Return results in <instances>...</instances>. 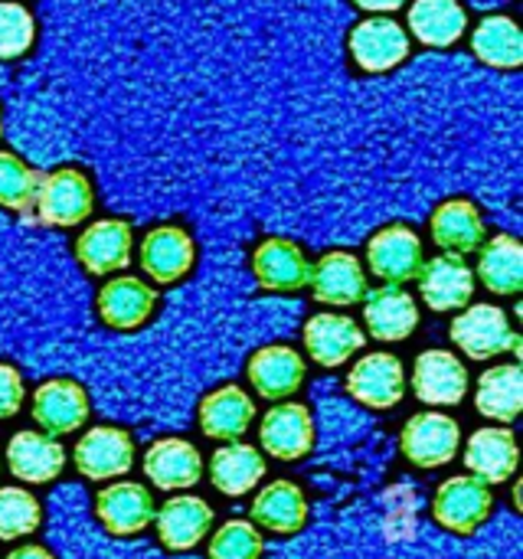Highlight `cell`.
I'll list each match as a JSON object with an SVG mask.
<instances>
[{
	"mask_svg": "<svg viewBox=\"0 0 523 559\" xmlns=\"http://www.w3.org/2000/svg\"><path fill=\"white\" fill-rule=\"evenodd\" d=\"M452 344L472 360H491L508 350H521V337L498 305H472L449 328Z\"/></svg>",
	"mask_w": 523,
	"mask_h": 559,
	"instance_id": "cell-1",
	"label": "cell"
},
{
	"mask_svg": "<svg viewBox=\"0 0 523 559\" xmlns=\"http://www.w3.org/2000/svg\"><path fill=\"white\" fill-rule=\"evenodd\" d=\"M92 206H95V190H92V180L85 177V170L59 167V170L39 177L33 210L39 213V219L46 226H59V229L75 226V223L88 219Z\"/></svg>",
	"mask_w": 523,
	"mask_h": 559,
	"instance_id": "cell-2",
	"label": "cell"
},
{
	"mask_svg": "<svg viewBox=\"0 0 523 559\" xmlns=\"http://www.w3.org/2000/svg\"><path fill=\"white\" fill-rule=\"evenodd\" d=\"M400 449H403V459L416 468H442L449 465L459 449H462V429L452 416L445 413H416L403 432H400Z\"/></svg>",
	"mask_w": 523,
	"mask_h": 559,
	"instance_id": "cell-3",
	"label": "cell"
},
{
	"mask_svg": "<svg viewBox=\"0 0 523 559\" xmlns=\"http://www.w3.org/2000/svg\"><path fill=\"white\" fill-rule=\"evenodd\" d=\"M134 439L118 426H95L72 449V465L88 481H115L134 468Z\"/></svg>",
	"mask_w": 523,
	"mask_h": 559,
	"instance_id": "cell-4",
	"label": "cell"
},
{
	"mask_svg": "<svg viewBox=\"0 0 523 559\" xmlns=\"http://www.w3.org/2000/svg\"><path fill=\"white\" fill-rule=\"evenodd\" d=\"M495 508V498H491V485H485L482 478L475 475H455L449 478L445 485H439L436 498H432V518L452 531V534H475L488 514Z\"/></svg>",
	"mask_w": 523,
	"mask_h": 559,
	"instance_id": "cell-5",
	"label": "cell"
},
{
	"mask_svg": "<svg viewBox=\"0 0 523 559\" xmlns=\"http://www.w3.org/2000/svg\"><path fill=\"white\" fill-rule=\"evenodd\" d=\"M423 239L413 226L393 223L370 236L367 242V265L383 285H406L423 269Z\"/></svg>",
	"mask_w": 523,
	"mask_h": 559,
	"instance_id": "cell-6",
	"label": "cell"
},
{
	"mask_svg": "<svg viewBox=\"0 0 523 559\" xmlns=\"http://www.w3.org/2000/svg\"><path fill=\"white\" fill-rule=\"evenodd\" d=\"M347 393L367 409H393L406 396V370L396 354H364L347 373Z\"/></svg>",
	"mask_w": 523,
	"mask_h": 559,
	"instance_id": "cell-7",
	"label": "cell"
},
{
	"mask_svg": "<svg viewBox=\"0 0 523 559\" xmlns=\"http://www.w3.org/2000/svg\"><path fill=\"white\" fill-rule=\"evenodd\" d=\"M29 413H33V423L46 436L62 439L69 432H79L88 423V393H85V386H79L75 380H66V377L46 380L33 390Z\"/></svg>",
	"mask_w": 523,
	"mask_h": 559,
	"instance_id": "cell-8",
	"label": "cell"
},
{
	"mask_svg": "<svg viewBox=\"0 0 523 559\" xmlns=\"http://www.w3.org/2000/svg\"><path fill=\"white\" fill-rule=\"evenodd\" d=\"M262 452L278 462H301L314 449V416L301 403L272 406L259 426Z\"/></svg>",
	"mask_w": 523,
	"mask_h": 559,
	"instance_id": "cell-9",
	"label": "cell"
},
{
	"mask_svg": "<svg viewBox=\"0 0 523 559\" xmlns=\"http://www.w3.org/2000/svg\"><path fill=\"white\" fill-rule=\"evenodd\" d=\"M95 514L102 527L115 537H134L154 524L157 504L151 488L138 481H115L95 495Z\"/></svg>",
	"mask_w": 523,
	"mask_h": 559,
	"instance_id": "cell-10",
	"label": "cell"
},
{
	"mask_svg": "<svg viewBox=\"0 0 523 559\" xmlns=\"http://www.w3.org/2000/svg\"><path fill=\"white\" fill-rule=\"evenodd\" d=\"M138 259H141V269L147 278H154L157 285H174L183 275H190V269L197 262V246L183 226L164 223L141 239Z\"/></svg>",
	"mask_w": 523,
	"mask_h": 559,
	"instance_id": "cell-11",
	"label": "cell"
},
{
	"mask_svg": "<svg viewBox=\"0 0 523 559\" xmlns=\"http://www.w3.org/2000/svg\"><path fill=\"white\" fill-rule=\"evenodd\" d=\"M364 324L373 341L400 344L419 328V305L400 285H383L364 295Z\"/></svg>",
	"mask_w": 523,
	"mask_h": 559,
	"instance_id": "cell-12",
	"label": "cell"
},
{
	"mask_svg": "<svg viewBox=\"0 0 523 559\" xmlns=\"http://www.w3.org/2000/svg\"><path fill=\"white\" fill-rule=\"evenodd\" d=\"M350 56L364 72H390L409 56V33L390 16H370L350 29Z\"/></svg>",
	"mask_w": 523,
	"mask_h": 559,
	"instance_id": "cell-13",
	"label": "cell"
},
{
	"mask_svg": "<svg viewBox=\"0 0 523 559\" xmlns=\"http://www.w3.org/2000/svg\"><path fill=\"white\" fill-rule=\"evenodd\" d=\"M413 393L426 406H459L468 396V370L449 350H426L413 367Z\"/></svg>",
	"mask_w": 523,
	"mask_h": 559,
	"instance_id": "cell-14",
	"label": "cell"
},
{
	"mask_svg": "<svg viewBox=\"0 0 523 559\" xmlns=\"http://www.w3.org/2000/svg\"><path fill=\"white\" fill-rule=\"evenodd\" d=\"M419 295L423 301L445 314V311H462L472 305L475 295V272L459 259V255H436L429 262H423L419 269Z\"/></svg>",
	"mask_w": 523,
	"mask_h": 559,
	"instance_id": "cell-15",
	"label": "cell"
},
{
	"mask_svg": "<svg viewBox=\"0 0 523 559\" xmlns=\"http://www.w3.org/2000/svg\"><path fill=\"white\" fill-rule=\"evenodd\" d=\"M308 285L314 292V298L321 305H334V308H350L357 301H364L367 295V272L360 265V259L354 252H324L311 275H308Z\"/></svg>",
	"mask_w": 523,
	"mask_h": 559,
	"instance_id": "cell-16",
	"label": "cell"
},
{
	"mask_svg": "<svg viewBox=\"0 0 523 559\" xmlns=\"http://www.w3.org/2000/svg\"><path fill=\"white\" fill-rule=\"evenodd\" d=\"M249 383L262 400H288L305 386V357L288 347V344H269L252 354L249 367Z\"/></svg>",
	"mask_w": 523,
	"mask_h": 559,
	"instance_id": "cell-17",
	"label": "cell"
},
{
	"mask_svg": "<svg viewBox=\"0 0 523 559\" xmlns=\"http://www.w3.org/2000/svg\"><path fill=\"white\" fill-rule=\"evenodd\" d=\"M7 468L23 485H49L66 468V449L46 432H16L7 442Z\"/></svg>",
	"mask_w": 523,
	"mask_h": 559,
	"instance_id": "cell-18",
	"label": "cell"
},
{
	"mask_svg": "<svg viewBox=\"0 0 523 559\" xmlns=\"http://www.w3.org/2000/svg\"><path fill=\"white\" fill-rule=\"evenodd\" d=\"M144 475L161 491H187L203 478V455L193 442L167 436L144 452Z\"/></svg>",
	"mask_w": 523,
	"mask_h": 559,
	"instance_id": "cell-19",
	"label": "cell"
},
{
	"mask_svg": "<svg viewBox=\"0 0 523 559\" xmlns=\"http://www.w3.org/2000/svg\"><path fill=\"white\" fill-rule=\"evenodd\" d=\"M252 272H255V282L265 292H301L308 285L311 262H308V255H305V249L298 242L272 236V239L255 246Z\"/></svg>",
	"mask_w": 523,
	"mask_h": 559,
	"instance_id": "cell-20",
	"label": "cell"
},
{
	"mask_svg": "<svg viewBox=\"0 0 523 559\" xmlns=\"http://www.w3.org/2000/svg\"><path fill=\"white\" fill-rule=\"evenodd\" d=\"M157 308V292L134 278V275H118L102 285L98 292V318L115 328V331H138L151 321Z\"/></svg>",
	"mask_w": 523,
	"mask_h": 559,
	"instance_id": "cell-21",
	"label": "cell"
},
{
	"mask_svg": "<svg viewBox=\"0 0 523 559\" xmlns=\"http://www.w3.org/2000/svg\"><path fill=\"white\" fill-rule=\"evenodd\" d=\"M75 259L92 275L121 272L131 262V226L118 216H105V219L92 223L75 239Z\"/></svg>",
	"mask_w": 523,
	"mask_h": 559,
	"instance_id": "cell-22",
	"label": "cell"
},
{
	"mask_svg": "<svg viewBox=\"0 0 523 559\" xmlns=\"http://www.w3.org/2000/svg\"><path fill=\"white\" fill-rule=\"evenodd\" d=\"M364 328L347 314H314L305 324V350L324 370L347 364L364 347Z\"/></svg>",
	"mask_w": 523,
	"mask_h": 559,
	"instance_id": "cell-23",
	"label": "cell"
},
{
	"mask_svg": "<svg viewBox=\"0 0 523 559\" xmlns=\"http://www.w3.org/2000/svg\"><path fill=\"white\" fill-rule=\"evenodd\" d=\"M200 432L206 439H216V442H236L249 432V426L255 423V403L252 396L236 386V383H226V386H216L203 403H200Z\"/></svg>",
	"mask_w": 523,
	"mask_h": 559,
	"instance_id": "cell-24",
	"label": "cell"
},
{
	"mask_svg": "<svg viewBox=\"0 0 523 559\" xmlns=\"http://www.w3.org/2000/svg\"><path fill=\"white\" fill-rule=\"evenodd\" d=\"M154 521H157V540L167 550L183 554V550L200 547L203 537L210 534L213 508L203 498H197V495H177L164 508H157Z\"/></svg>",
	"mask_w": 523,
	"mask_h": 559,
	"instance_id": "cell-25",
	"label": "cell"
},
{
	"mask_svg": "<svg viewBox=\"0 0 523 559\" xmlns=\"http://www.w3.org/2000/svg\"><path fill=\"white\" fill-rule=\"evenodd\" d=\"M521 452H518V439L511 429H478L472 432V439L465 442V465L468 475L482 478L485 485H504L511 481V475L518 472Z\"/></svg>",
	"mask_w": 523,
	"mask_h": 559,
	"instance_id": "cell-26",
	"label": "cell"
},
{
	"mask_svg": "<svg viewBox=\"0 0 523 559\" xmlns=\"http://www.w3.org/2000/svg\"><path fill=\"white\" fill-rule=\"evenodd\" d=\"M265 472H269V465H265L262 452L239 439L226 442L223 449H216L210 455V481L226 498H242V495L255 491L262 485Z\"/></svg>",
	"mask_w": 523,
	"mask_h": 559,
	"instance_id": "cell-27",
	"label": "cell"
},
{
	"mask_svg": "<svg viewBox=\"0 0 523 559\" xmlns=\"http://www.w3.org/2000/svg\"><path fill=\"white\" fill-rule=\"evenodd\" d=\"M249 514L255 527L292 537L308 524V498L295 481H272L255 495Z\"/></svg>",
	"mask_w": 523,
	"mask_h": 559,
	"instance_id": "cell-28",
	"label": "cell"
},
{
	"mask_svg": "<svg viewBox=\"0 0 523 559\" xmlns=\"http://www.w3.org/2000/svg\"><path fill=\"white\" fill-rule=\"evenodd\" d=\"M429 229H432L436 246L445 249L449 255L475 252L485 242V219L472 200H445L432 213Z\"/></svg>",
	"mask_w": 523,
	"mask_h": 559,
	"instance_id": "cell-29",
	"label": "cell"
},
{
	"mask_svg": "<svg viewBox=\"0 0 523 559\" xmlns=\"http://www.w3.org/2000/svg\"><path fill=\"white\" fill-rule=\"evenodd\" d=\"M468 16L459 0H416L409 7V29L419 43L445 49L465 36Z\"/></svg>",
	"mask_w": 523,
	"mask_h": 559,
	"instance_id": "cell-30",
	"label": "cell"
},
{
	"mask_svg": "<svg viewBox=\"0 0 523 559\" xmlns=\"http://www.w3.org/2000/svg\"><path fill=\"white\" fill-rule=\"evenodd\" d=\"M475 406L495 423H514L523 409V370L518 364H501L482 373Z\"/></svg>",
	"mask_w": 523,
	"mask_h": 559,
	"instance_id": "cell-31",
	"label": "cell"
},
{
	"mask_svg": "<svg viewBox=\"0 0 523 559\" xmlns=\"http://www.w3.org/2000/svg\"><path fill=\"white\" fill-rule=\"evenodd\" d=\"M478 278L495 295H518L523 288V249L514 236H495L478 246Z\"/></svg>",
	"mask_w": 523,
	"mask_h": 559,
	"instance_id": "cell-32",
	"label": "cell"
},
{
	"mask_svg": "<svg viewBox=\"0 0 523 559\" xmlns=\"http://www.w3.org/2000/svg\"><path fill=\"white\" fill-rule=\"evenodd\" d=\"M472 49L495 69H518L523 62L521 26L511 16H485L472 33Z\"/></svg>",
	"mask_w": 523,
	"mask_h": 559,
	"instance_id": "cell-33",
	"label": "cell"
},
{
	"mask_svg": "<svg viewBox=\"0 0 523 559\" xmlns=\"http://www.w3.org/2000/svg\"><path fill=\"white\" fill-rule=\"evenodd\" d=\"M43 511L26 488H0V540H20L39 531Z\"/></svg>",
	"mask_w": 523,
	"mask_h": 559,
	"instance_id": "cell-34",
	"label": "cell"
},
{
	"mask_svg": "<svg viewBox=\"0 0 523 559\" xmlns=\"http://www.w3.org/2000/svg\"><path fill=\"white\" fill-rule=\"evenodd\" d=\"M39 177L33 167H26L16 154L0 151V206L3 210H16L26 213L36 203V190H39Z\"/></svg>",
	"mask_w": 523,
	"mask_h": 559,
	"instance_id": "cell-35",
	"label": "cell"
},
{
	"mask_svg": "<svg viewBox=\"0 0 523 559\" xmlns=\"http://www.w3.org/2000/svg\"><path fill=\"white\" fill-rule=\"evenodd\" d=\"M262 531L252 521H226L210 537V559H262Z\"/></svg>",
	"mask_w": 523,
	"mask_h": 559,
	"instance_id": "cell-36",
	"label": "cell"
},
{
	"mask_svg": "<svg viewBox=\"0 0 523 559\" xmlns=\"http://www.w3.org/2000/svg\"><path fill=\"white\" fill-rule=\"evenodd\" d=\"M36 39V23L33 13L20 3L0 0V59H16L23 56Z\"/></svg>",
	"mask_w": 523,
	"mask_h": 559,
	"instance_id": "cell-37",
	"label": "cell"
},
{
	"mask_svg": "<svg viewBox=\"0 0 523 559\" xmlns=\"http://www.w3.org/2000/svg\"><path fill=\"white\" fill-rule=\"evenodd\" d=\"M23 396H26V390H23L20 370L10 364H0V423L13 419L23 409Z\"/></svg>",
	"mask_w": 523,
	"mask_h": 559,
	"instance_id": "cell-38",
	"label": "cell"
},
{
	"mask_svg": "<svg viewBox=\"0 0 523 559\" xmlns=\"http://www.w3.org/2000/svg\"><path fill=\"white\" fill-rule=\"evenodd\" d=\"M7 559H56L46 547H39V544H23V547H16L13 554H7Z\"/></svg>",
	"mask_w": 523,
	"mask_h": 559,
	"instance_id": "cell-39",
	"label": "cell"
},
{
	"mask_svg": "<svg viewBox=\"0 0 523 559\" xmlns=\"http://www.w3.org/2000/svg\"><path fill=\"white\" fill-rule=\"evenodd\" d=\"M357 7H364V10H373V13H393V10H400L406 0H354Z\"/></svg>",
	"mask_w": 523,
	"mask_h": 559,
	"instance_id": "cell-40",
	"label": "cell"
},
{
	"mask_svg": "<svg viewBox=\"0 0 523 559\" xmlns=\"http://www.w3.org/2000/svg\"><path fill=\"white\" fill-rule=\"evenodd\" d=\"M0 128H3V115H0Z\"/></svg>",
	"mask_w": 523,
	"mask_h": 559,
	"instance_id": "cell-41",
	"label": "cell"
}]
</instances>
